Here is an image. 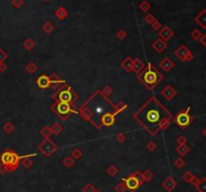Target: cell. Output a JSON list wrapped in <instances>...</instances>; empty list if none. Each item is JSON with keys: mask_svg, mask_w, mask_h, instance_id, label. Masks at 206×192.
Wrapping results in <instances>:
<instances>
[{"mask_svg": "<svg viewBox=\"0 0 206 192\" xmlns=\"http://www.w3.org/2000/svg\"><path fill=\"white\" fill-rule=\"evenodd\" d=\"M143 68H144V64L139 59H135V60H133V71H134L137 72V74H139Z\"/></svg>", "mask_w": 206, "mask_h": 192, "instance_id": "20", "label": "cell"}, {"mask_svg": "<svg viewBox=\"0 0 206 192\" xmlns=\"http://www.w3.org/2000/svg\"><path fill=\"white\" fill-rule=\"evenodd\" d=\"M57 16H59V18H60V19H63V18L64 17V15H66V11L63 9V8H60L59 11H57Z\"/></svg>", "mask_w": 206, "mask_h": 192, "instance_id": "45", "label": "cell"}, {"mask_svg": "<svg viewBox=\"0 0 206 192\" xmlns=\"http://www.w3.org/2000/svg\"><path fill=\"white\" fill-rule=\"evenodd\" d=\"M33 156H36V154L26 155V156H22V157H20V160H22V161H20L21 165H22L24 168H30L31 166L33 165V161L30 160V159H28V158L33 157Z\"/></svg>", "mask_w": 206, "mask_h": 192, "instance_id": "14", "label": "cell"}, {"mask_svg": "<svg viewBox=\"0 0 206 192\" xmlns=\"http://www.w3.org/2000/svg\"><path fill=\"white\" fill-rule=\"evenodd\" d=\"M202 134H203V135H204V137H206V128L203 130V132H202Z\"/></svg>", "mask_w": 206, "mask_h": 192, "instance_id": "54", "label": "cell"}, {"mask_svg": "<svg viewBox=\"0 0 206 192\" xmlns=\"http://www.w3.org/2000/svg\"><path fill=\"white\" fill-rule=\"evenodd\" d=\"M152 48L156 50L157 52L160 53L162 52H164L165 48H167V43H166L164 40H162V39H157V40L152 44Z\"/></svg>", "mask_w": 206, "mask_h": 192, "instance_id": "13", "label": "cell"}, {"mask_svg": "<svg viewBox=\"0 0 206 192\" xmlns=\"http://www.w3.org/2000/svg\"><path fill=\"white\" fill-rule=\"evenodd\" d=\"M43 29H44V31H46V33H49L52 29V26L50 25V23H46L44 26H43Z\"/></svg>", "mask_w": 206, "mask_h": 192, "instance_id": "46", "label": "cell"}, {"mask_svg": "<svg viewBox=\"0 0 206 192\" xmlns=\"http://www.w3.org/2000/svg\"><path fill=\"white\" fill-rule=\"evenodd\" d=\"M161 95L165 98V100L171 101L172 99H174V98L176 97L177 92L175 90V89H173V86H172L168 85V86H166L163 90H162Z\"/></svg>", "mask_w": 206, "mask_h": 192, "instance_id": "6", "label": "cell"}, {"mask_svg": "<svg viewBox=\"0 0 206 192\" xmlns=\"http://www.w3.org/2000/svg\"><path fill=\"white\" fill-rule=\"evenodd\" d=\"M174 166L176 168H178V169L183 168L184 166H185V161H184V159L182 157L177 158L176 160L174 161Z\"/></svg>", "mask_w": 206, "mask_h": 192, "instance_id": "28", "label": "cell"}, {"mask_svg": "<svg viewBox=\"0 0 206 192\" xmlns=\"http://www.w3.org/2000/svg\"><path fill=\"white\" fill-rule=\"evenodd\" d=\"M170 124H171L170 119H165L160 123V130H166L170 126Z\"/></svg>", "mask_w": 206, "mask_h": 192, "instance_id": "36", "label": "cell"}, {"mask_svg": "<svg viewBox=\"0 0 206 192\" xmlns=\"http://www.w3.org/2000/svg\"><path fill=\"white\" fill-rule=\"evenodd\" d=\"M6 172V170L4 169V167H3V166L1 165L0 166V173H1V174H3V173H5Z\"/></svg>", "mask_w": 206, "mask_h": 192, "instance_id": "53", "label": "cell"}, {"mask_svg": "<svg viewBox=\"0 0 206 192\" xmlns=\"http://www.w3.org/2000/svg\"><path fill=\"white\" fill-rule=\"evenodd\" d=\"M102 122L106 126H112L115 122V115L113 114H105L102 118Z\"/></svg>", "mask_w": 206, "mask_h": 192, "instance_id": "17", "label": "cell"}, {"mask_svg": "<svg viewBox=\"0 0 206 192\" xmlns=\"http://www.w3.org/2000/svg\"><path fill=\"white\" fill-rule=\"evenodd\" d=\"M198 41H199L202 45L205 46V48H206V34H202V35H201V37L199 38V40H198Z\"/></svg>", "mask_w": 206, "mask_h": 192, "instance_id": "44", "label": "cell"}, {"mask_svg": "<svg viewBox=\"0 0 206 192\" xmlns=\"http://www.w3.org/2000/svg\"><path fill=\"white\" fill-rule=\"evenodd\" d=\"M149 70H148L145 74H144V79L143 83H145L147 86H150V88L152 89L155 84H157L158 82H160L158 79V75L156 71L151 70V63H149Z\"/></svg>", "mask_w": 206, "mask_h": 192, "instance_id": "4", "label": "cell"}, {"mask_svg": "<svg viewBox=\"0 0 206 192\" xmlns=\"http://www.w3.org/2000/svg\"><path fill=\"white\" fill-rule=\"evenodd\" d=\"M198 192H206V177L199 179L196 185L194 186Z\"/></svg>", "mask_w": 206, "mask_h": 192, "instance_id": "19", "label": "cell"}, {"mask_svg": "<svg viewBox=\"0 0 206 192\" xmlns=\"http://www.w3.org/2000/svg\"><path fill=\"white\" fill-rule=\"evenodd\" d=\"M127 190V186H126L125 182H121V183H118L117 185L115 187V191L116 192H126Z\"/></svg>", "mask_w": 206, "mask_h": 192, "instance_id": "31", "label": "cell"}, {"mask_svg": "<svg viewBox=\"0 0 206 192\" xmlns=\"http://www.w3.org/2000/svg\"><path fill=\"white\" fill-rule=\"evenodd\" d=\"M71 157L74 159H81L82 157V151L81 149H78V148H75L73 151H71Z\"/></svg>", "mask_w": 206, "mask_h": 192, "instance_id": "27", "label": "cell"}, {"mask_svg": "<svg viewBox=\"0 0 206 192\" xmlns=\"http://www.w3.org/2000/svg\"><path fill=\"white\" fill-rule=\"evenodd\" d=\"M56 110H57V112H59V114L66 115V114H68L71 112V106H70V104H68V103L60 102V103L57 104Z\"/></svg>", "mask_w": 206, "mask_h": 192, "instance_id": "12", "label": "cell"}, {"mask_svg": "<svg viewBox=\"0 0 206 192\" xmlns=\"http://www.w3.org/2000/svg\"><path fill=\"white\" fill-rule=\"evenodd\" d=\"M3 129H4V131L6 133H12L14 131V126L11 124V123H6V124L4 125V127H3Z\"/></svg>", "mask_w": 206, "mask_h": 192, "instance_id": "37", "label": "cell"}, {"mask_svg": "<svg viewBox=\"0 0 206 192\" xmlns=\"http://www.w3.org/2000/svg\"><path fill=\"white\" fill-rule=\"evenodd\" d=\"M133 175H134V176H136L137 178H138V179L140 180V182H141V183H143V182H144L143 177H142V173H141L140 171H136V172H134V173H133Z\"/></svg>", "mask_w": 206, "mask_h": 192, "instance_id": "42", "label": "cell"}, {"mask_svg": "<svg viewBox=\"0 0 206 192\" xmlns=\"http://www.w3.org/2000/svg\"><path fill=\"white\" fill-rule=\"evenodd\" d=\"M41 135L44 137L45 139H48V137L52 135V128L50 127H48V126H45V127H43V128L41 129Z\"/></svg>", "mask_w": 206, "mask_h": 192, "instance_id": "25", "label": "cell"}, {"mask_svg": "<svg viewBox=\"0 0 206 192\" xmlns=\"http://www.w3.org/2000/svg\"><path fill=\"white\" fill-rule=\"evenodd\" d=\"M22 3H23V2L21 1V0H14V1H13V4L15 5L16 7H19L21 4H22Z\"/></svg>", "mask_w": 206, "mask_h": 192, "instance_id": "50", "label": "cell"}, {"mask_svg": "<svg viewBox=\"0 0 206 192\" xmlns=\"http://www.w3.org/2000/svg\"><path fill=\"white\" fill-rule=\"evenodd\" d=\"M195 21H196L203 29H206V10L205 9L202 10V11L195 17Z\"/></svg>", "mask_w": 206, "mask_h": 192, "instance_id": "11", "label": "cell"}, {"mask_svg": "<svg viewBox=\"0 0 206 192\" xmlns=\"http://www.w3.org/2000/svg\"><path fill=\"white\" fill-rule=\"evenodd\" d=\"M189 52H190V50L187 48V46L181 45V46H179V48L175 50L174 54L177 56V59H178V60H182V61H185L186 56H188V53H189Z\"/></svg>", "mask_w": 206, "mask_h": 192, "instance_id": "8", "label": "cell"}, {"mask_svg": "<svg viewBox=\"0 0 206 192\" xmlns=\"http://www.w3.org/2000/svg\"><path fill=\"white\" fill-rule=\"evenodd\" d=\"M95 192H102V191H100V190H97V189H96V191H95Z\"/></svg>", "mask_w": 206, "mask_h": 192, "instance_id": "55", "label": "cell"}, {"mask_svg": "<svg viewBox=\"0 0 206 192\" xmlns=\"http://www.w3.org/2000/svg\"><path fill=\"white\" fill-rule=\"evenodd\" d=\"M147 148H148V150H149V151L153 152V151L156 150L157 145H156V143H155V142H149V143H148V145H147Z\"/></svg>", "mask_w": 206, "mask_h": 192, "instance_id": "39", "label": "cell"}, {"mask_svg": "<svg viewBox=\"0 0 206 192\" xmlns=\"http://www.w3.org/2000/svg\"><path fill=\"white\" fill-rule=\"evenodd\" d=\"M6 59H7V54L0 48V63H3Z\"/></svg>", "mask_w": 206, "mask_h": 192, "instance_id": "41", "label": "cell"}, {"mask_svg": "<svg viewBox=\"0 0 206 192\" xmlns=\"http://www.w3.org/2000/svg\"><path fill=\"white\" fill-rule=\"evenodd\" d=\"M189 151H190V148L188 147L186 144L178 145V146L176 147V152H177V153H178L181 157L185 156L186 154L189 153Z\"/></svg>", "mask_w": 206, "mask_h": 192, "instance_id": "18", "label": "cell"}, {"mask_svg": "<svg viewBox=\"0 0 206 192\" xmlns=\"http://www.w3.org/2000/svg\"><path fill=\"white\" fill-rule=\"evenodd\" d=\"M74 159L73 158V157H71V156H67L66 158L63 159V164L66 166V167H67V168H70V167H71V166H74Z\"/></svg>", "mask_w": 206, "mask_h": 192, "instance_id": "23", "label": "cell"}, {"mask_svg": "<svg viewBox=\"0 0 206 192\" xmlns=\"http://www.w3.org/2000/svg\"><path fill=\"white\" fill-rule=\"evenodd\" d=\"M160 67L164 71L168 72V71H171L173 67H174V63H173L169 57H165V59L160 63Z\"/></svg>", "mask_w": 206, "mask_h": 192, "instance_id": "9", "label": "cell"}, {"mask_svg": "<svg viewBox=\"0 0 206 192\" xmlns=\"http://www.w3.org/2000/svg\"><path fill=\"white\" fill-rule=\"evenodd\" d=\"M126 36V33H125V31L124 30H120L118 32V37L120 38V39H123Z\"/></svg>", "mask_w": 206, "mask_h": 192, "instance_id": "47", "label": "cell"}, {"mask_svg": "<svg viewBox=\"0 0 206 192\" xmlns=\"http://www.w3.org/2000/svg\"><path fill=\"white\" fill-rule=\"evenodd\" d=\"M56 149H57V147L55 146V144H53L49 139H45L38 146V150L40 151L45 157L52 156V155L56 151Z\"/></svg>", "mask_w": 206, "mask_h": 192, "instance_id": "3", "label": "cell"}, {"mask_svg": "<svg viewBox=\"0 0 206 192\" xmlns=\"http://www.w3.org/2000/svg\"><path fill=\"white\" fill-rule=\"evenodd\" d=\"M160 26H161V24L159 23V22H155V24L153 25V27L155 28V29H158V28L160 27Z\"/></svg>", "mask_w": 206, "mask_h": 192, "instance_id": "52", "label": "cell"}, {"mask_svg": "<svg viewBox=\"0 0 206 192\" xmlns=\"http://www.w3.org/2000/svg\"><path fill=\"white\" fill-rule=\"evenodd\" d=\"M160 35H161V37H163L164 40H168V39L173 35V32H172V30H170L168 27H164L163 29L161 30Z\"/></svg>", "mask_w": 206, "mask_h": 192, "instance_id": "21", "label": "cell"}, {"mask_svg": "<svg viewBox=\"0 0 206 192\" xmlns=\"http://www.w3.org/2000/svg\"><path fill=\"white\" fill-rule=\"evenodd\" d=\"M123 181L125 182V184H126V186H127V188L129 190H131V191H135V190H137L138 188L142 185L143 183H141L140 182V180L137 178L136 176H134L133 174L132 175H130L128 178H124L123 179Z\"/></svg>", "mask_w": 206, "mask_h": 192, "instance_id": "5", "label": "cell"}, {"mask_svg": "<svg viewBox=\"0 0 206 192\" xmlns=\"http://www.w3.org/2000/svg\"><path fill=\"white\" fill-rule=\"evenodd\" d=\"M103 93L106 97H109L111 94L113 93V89H112L111 86H106V88L103 90Z\"/></svg>", "mask_w": 206, "mask_h": 192, "instance_id": "40", "label": "cell"}, {"mask_svg": "<svg viewBox=\"0 0 206 192\" xmlns=\"http://www.w3.org/2000/svg\"><path fill=\"white\" fill-rule=\"evenodd\" d=\"M201 35H202V33H201V31L199 29H194L190 33V36L193 39H195V40H199V38L201 37Z\"/></svg>", "mask_w": 206, "mask_h": 192, "instance_id": "34", "label": "cell"}, {"mask_svg": "<svg viewBox=\"0 0 206 192\" xmlns=\"http://www.w3.org/2000/svg\"><path fill=\"white\" fill-rule=\"evenodd\" d=\"M187 143V138L185 136H179L178 138H177V144L178 145H182V144H186Z\"/></svg>", "mask_w": 206, "mask_h": 192, "instance_id": "38", "label": "cell"}, {"mask_svg": "<svg viewBox=\"0 0 206 192\" xmlns=\"http://www.w3.org/2000/svg\"><path fill=\"white\" fill-rule=\"evenodd\" d=\"M142 177H143L144 182H149V181H151L152 179H153L154 174L151 172V170L147 169V170H145V171L142 173Z\"/></svg>", "mask_w": 206, "mask_h": 192, "instance_id": "22", "label": "cell"}, {"mask_svg": "<svg viewBox=\"0 0 206 192\" xmlns=\"http://www.w3.org/2000/svg\"><path fill=\"white\" fill-rule=\"evenodd\" d=\"M59 98L60 102H63V103H70L71 99H73V98H71V93L68 90L60 92Z\"/></svg>", "mask_w": 206, "mask_h": 192, "instance_id": "15", "label": "cell"}, {"mask_svg": "<svg viewBox=\"0 0 206 192\" xmlns=\"http://www.w3.org/2000/svg\"><path fill=\"white\" fill-rule=\"evenodd\" d=\"M148 120H149L150 122H156L158 119H159V114L157 113V112H150L149 114H148L147 116Z\"/></svg>", "mask_w": 206, "mask_h": 192, "instance_id": "29", "label": "cell"}, {"mask_svg": "<svg viewBox=\"0 0 206 192\" xmlns=\"http://www.w3.org/2000/svg\"><path fill=\"white\" fill-rule=\"evenodd\" d=\"M189 111H190V107H188L185 111H181L175 117V121L177 123V125L180 126L181 128L188 127L193 121V118L190 116Z\"/></svg>", "mask_w": 206, "mask_h": 192, "instance_id": "2", "label": "cell"}, {"mask_svg": "<svg viewBox=\"0 0 206 192\" xmlns=\"http://www.w3.org/2000/svg\"><path fill=\"white\" fill-rule=\"evenodd\" d=\"M0 162L6 172H12L18 169L20 156H18L14 151H5L0 155Z\"/></svg>", "mask_w": 206, "mask_h": 192, "instance_id": "1", "label": "cell"}, {"mask_svg": "<svg viewBox=\"0 0 206 192\" xmlns=\"http://www.w3.org/2000/svg\"><path fill=\"white\" fill-rule=\"evenodd\" d=\"M193 57H194V56H193L192 52H190L189 53H188V56H186V59H185V61H191V60H193Z\"/></svg>", "mask_w": 206, "mask_h": 192, "instance_id": "49", "label": "cell"}, {"mask_svg": "<svg viewBox=\"0 0 206 192\" xmlns=\"http://www.w3.org/2000/svg\"><path fill=\"white\" fill-rule=\"evenodd\" d=\"M82 192H95L96 191V188L93 187V185H92L91 183H86V185L82 187Z\"/></svg>", "mask_w": 206, "mask_h": 192, "instance_id": "35", "label": "cell"}, {"mask_svg": "<svg viewBox=\"0 0 206 192\" xmlns=\"http://www.w3.org/2000/svg\"><path fill=\"white\" fill-rule=\"evenodd\" d=\"M37 86H39L40 89H46L48 88L49 85H50V79H49V77H46V75H40L38 79H37V82H36Z\"/></svg>", "mask_w": 206, "mask_h": 192, "instance_id": "10", "label": "cell"}, {"mask_svg": "<svg viewBox=\"0 0 206 192\" xmlns=\"http://www.w3.org/2000/svg\"><path fill=\"white\" fill-rule=\"evenodd\" d=\"M26 71H27V72L28 74H34L35 71H36V70H37V67L35 66V64L33 63H27V66H26Z\"/></svg>", "mask_w": 206, "mask_h": 192, "instance_id": "32", "label": "cell"}, {"mask_svg": "<svg viewBox=\"0 0 206 192\" xmlns=\"http://www.w3.org/2000/svg\"><path fill=\"white\" fill-rule=\"evenodd\" d=\"M146 20H147L149 23H151L152 21L154 20V18H153V16H152V15H148V17H147V19H146Z\"/></svg>", "mask_w": 206, "mask_h": 192, "instance_id": "51", "label": "cell"}, {"mask_svg": "<svg viewBox=\"0 0 206 192\" xmlns=\"http://www.w3.org/2000/svg\"><path fill=\"white\" fill-rule=\"evenodd\" d=\"M121 67L127 72L132 71H133V60L131 57H127V59H125L123 60L121 63Z\"/></svg>", "mask_w": 206, "mask_h": 192, "instance_id": "16", "label": "cell"}, {"mask_svg": "<svg viewBox=\"0 0 206 192\" xmlns=\"http://www.w3.org/2000/svg\"><path fill=\"white\" fill-rule=\"evenodd\" d=\"M118 172H119V169L116 167L115 165H111L109 168L107 169V173L109 174L111 177H115L116 175L118 174Z\"/></svg>", "mask_w": 206, "mask_h": 192, "instance_id": "26", "label": "cell"}, {"mask_svg": "<svg viewBox=\"0 0 206 192\" xmlns=\"http://www.w3.org/2000/svg\"><path fill=\"white\" fill-rule=\"evenodd\" d=\"M162 186H163V188L168 192H171L173 191L176 188L177 186V182L173 179V177L171 176H168L167 178H166L163 182H162Z\"/></svg>", "mask_w": 206, "mask_h": 192, "instance_id": "7", "label": "cell"}, {"mask_svg": "<svg viewBox=\"0 0 206 192\" xmlns=\"http://www.w3.org/2000/svg\"><path fill=\"white\" fill-rule=\"evenodd\" d=\"M117 140L119 141V142H124V141L126 140V135H125V134H123V133L118 134Z\"/></svg>", "mask_w": 206, "mask_h": 192, "instance_id": "43", "label": "cell"}, {"mask_svg": "<svg viewBox=\"0 0 206 192\" xmlns=\"http://www.w3.org/2000/svg\"><path fill=\"white\" fill-rule=\"evenodd\" d=\"M6 68H7V66L4 63H0V71H1V72L5 71Z\"/></svg>", "mask_w": 206, "mask_h": 192, "instance_id": "48", "label": "cell"}, {"mask_svg": "<svg viewBox=\"0 0 206 192\" xmlns=\"http://www.w3.org/2000/svg\"><path fill=\"white\" fill-rule=\"evenodd\" d=\"M194 176L195 175H193L190 171H186V172H184V174L182 175V180H184L187 183H191L194 178Z\"/></svg>", "mask_w": 206, "mask_h": 192, "instance_id": "24", "label": "cell"}, {"mask_svg": "<svg viewBox=\"0 0 206 192\" xmlns=\"http://www.w3.org/2000/svg\"><path fill=\"white\" fill-rule=\"evenodd\" d=\"M34 42H33V40L32 39H26V40L24 41V43H23V46L25 48H26L27 50H30V49H32L34 48Z\"/></svg>", "mask_w": 206, "mask_h": 192, "instance_id": "33", "label": "cell"}, {"mask_svg": "<svg viewBox=\"0 0 206 192\" xmlns=\"http://www.w3.org/2000/svg\"><path fill=\"white\" fill-rule=\"evenodd\" d=\"M63 131V127L59 124H55L52 127V134H55V135H59L60 132Z\"/></svg>", "mask_w": 206, "mask_h": 192, "instance_id": "30", "label": "cell"}]
</instances>
